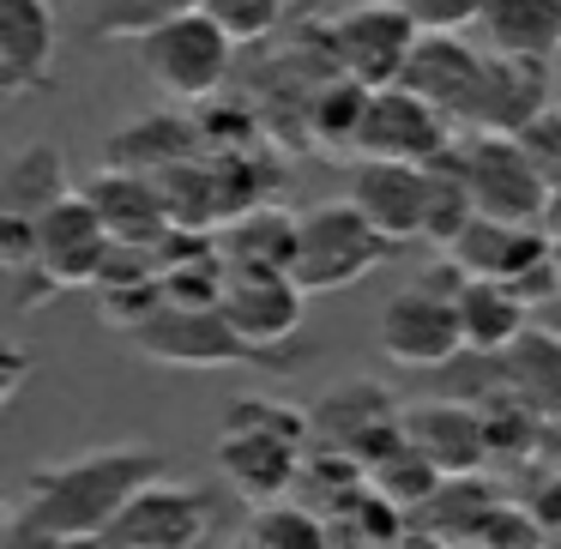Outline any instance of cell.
<instances>
[{
  "instance_id": "6da1fadb",
  "label": "cell",
  "mask_w": 561,
  "mask_h": 549,
  "mask_svg": "<svg viewBox=\"0 0 561 549\" xmlns=\"http://www.w3.org/2000/svg\"><path fill=\"white\" fill-rule=\"evenodd\" d=\"M170 471L158 447H91L79 459L43 465L25 477L7 519V549H98L122 507Z\"/></svg>"
},
{
  "instance_id": "7a4b0ae2",
  "label": "cell",
  "mask_w": 561,
  "mask_h": 549,
  "mask_svg": "<svg viewBox=\"0 0 561 549\" xmlns=\"http://www.w3.org/2000/svg\"><path fill=\"white\" fill-rule=\"evenodd\" d=\"M308 441H314V411L278 399V392H242L224 404L218 428V471L230 477V489L254 507L290 495V483H302L308 471Z\"/></svg>"
},
{
  "instance_id": "3957f363",
  "label": "cell",
  "mask_w": 561,
  "mask_h": 549,
  "mask_svg": "<svg viewBox=\"0 0 561 549\" xmlns=\"http://www.w3.org/2000/svg\"><path fill=\"white\" fill-rule=\"evenodd\" d=\"M459 290L465 272L453 260H440L404 290H392L387 308H380V356L392 368H447L465 351Z\"/></svg>"
},
{
  "instance_id": "277c9868",
  "label": "cell",
  "mask_w": 561,
  "mask_h": 549,
  "mask_svg": "<svg viewBox=\"0 0 561 549\" xmlns=\"http://www.w3.org/2000/svg\"><path fill=\"white\" fill-rule=\"evenodd\" d=\"M453 170L465 175L477 199V218L495 224H537L556 206V182L543 175V163L525 151V139L513 134H459V146L447 151Z\"/></svg>"
},
{
  "instance_id": "5b68a950",
  "label": "cell",
  "mask_w": 561,
  "mask_h": 549,
  "mask_svg": "<svg viewBox=\"0 0 561 549\" xmlns=\"http://www.w3.org/2000/svg\"><path fill=\"white\" fill-rule=\"evenodd\" d=\"M404 242H392L387 230L363 218L351 199H320L302 211V254H296V284L308 296H332L363 284L368 272H380Z\"/></svg>"
},
{
  "instance_id": "8992f818",
  "label": "cell",
  "mask_w": 561,
  "mask_h": 549,
  "mask_svg": "<svg viewBox=\"0 0 561 549\" xmlns=\"http://www.w3.org/2000/svg\"><path fill=\"white\" fill-rule=\"evenodd\" d=\"M423 37L428 31L416 25L404 0H356L327 25V61L339 79L387 91V85H404V67H411Z\"/></svg>"
},
{
  "instance_id": "52a82bcc",
  "label": "cell",
  "mask_w": 561,
  "mask_h": 549,
  "mask_svg": "<svg viewBox=\"0 0 561 549\" xmlns=\"http://www.w3.org/2000/svg\"><path fill=\"white\" fill-rule=\"evenodd\" d=\"M230 67H236V43L206 13H187L139 43V73L170 103H211L230 79Z\"/></svg>"
},
{
  "instance_id": "ba28073f",
  "label": "cell",
  "mask_w": 561,
  "mask_h": 549,
  "mask_svg": "<svg viewBox=\"0 0 561 549\" xmlns=\"http://www.w3.org/2000/svg\"><path fill=\"white\" fill-rule=\"evenodd\" d=\"M146 363L158 368H242V363H266L260 344H248L242 332L230 327L224 308H187V302H163L146 327L127 332Z\"/></svg>"
},
{
  "instance_id": "9c48e42d",
  "label": "cell",
  "mask_w": 561,
  "mask_h": 549,
  "mask_svg": "<svg viewBox=\"0 0 561 549\" xmlns=\"http://www.w3.org/2000/svg\"><path fill=\"white\" fill-rule=\"evenodd\" d=\"M459 146V127L423 103L416 91L404 85H387L368 98V115H363V139H356V158L368 163H416V170H435L447 151Z\"/></svg>"
},
{
  "instance_id": "30bf717a",
  "label": "cell",
  "mask_w": 561,
  "mask_h": 549,
  "mask_svg": "<svg viewBox=\"0 0 561 549\" xmlns=\"http://www.w3.org/2000/svg\"><path fill=\"white\" fill-rule=\"evenodd\" d=\"M308 411H314L320 447L356 459L363 471L392 447V441H404V411L392 404V392L380 387V380H344V387H332L327 399L308 404Z\"/></svg>"
},
{
  "instance_id": "8fae6325",
  "label": "cell",
  "mask_w": 561,
  "mask_h": 549,
  "mask_svg": "<svg viewBox=\"0 0 561 549\" xmlns=\"http://www.w3.org/2000/svg\"><path fill=\"white\" fill-rule=\"evenodd\" d=\"M206 531H211V495L158 477L127 501L98 549H199Z\"/></svg>"
},
{
  "instance_id": "7c38bea8",
  "label": "cell",
  "mask_w": 561,
  "mask_h": 549,
  "mask_svg": "<svg viewBox=\"0 0 561 549\" xmlns=\"http://www.w3.org/2000/svg\"><path fill=\"white\" fill-rule=\"evenodd\" d=\"M110 224L98 218V206L85 199V187H79L73 199H61V206L49 211V218H37V266L49 272L61 290H73V284H98L103 266H110Z\"/></svg>"
},
{
  "instance_id": "4fadbf2b",
  "label": "cell",
  "mask_w": 561,
  "mask_h": 549,
  "mask_svg": "<svg viewBox=\"0 0 561 549\" xmlns=\"http://www.w3.org/2000/svg\"><path fill=\"white\" fill-rule=\"evenodd\" d=\"M483 67H489V49H477V43H465V37H447V31H428V37L416 43L411 67H404V91L435 103V110L465 134V115H471V103H477Z\"/></svg>"
},
{
  "instance_id": "5bb4252c",
  "label": "cell",
  "mask_w": 561,
  "mask_h": 549,
  "mask_svg": "<svg viewBox=\"0 0 561 549\" xmlns=\"http://www.w3.org/2000/svg\"><path fill=\"white\" fill-rule=\"evenodd\" d=\"M404 441L435 465L440 477H477L489 459V423L465 399H423L404 411Z\"/></svg>"
},
{
  "instance_id": "9a60e30c",
  "label": "cell",
  "mask_w": 561,
  "mask_h": 549,
  "mask_svg": "<svg viewBox=\"0 0 561 549\" xmlns=\"http://www.w3.org/2000/svg\"><path fill=\"white\" fill-rule=\"evenodd\" d=\"M85 199L98 206V218L110 224L115 242H127V248H163L175 236V218H170V199H163L158 175L110 170V163H103V170L91 175Z\"/></svg>"
},
{
  "instance_id": "2e32d148",
  "label": "cell",
  "mask_w": 561,
  "mask_h": 549,
  "mask_svg": "<svg viewBox=\"0 0 561 549\" xmlns=\"http://www.w3.org/2000/svg\"><path fill=\"white\" fill-rule=\"evenodd\" d=\"M224 314L248 344L272 351V344L296 339L308 314V290L290 272H236L230 266V290H224Z\"/></svg>"
},
{
  "instance_id": "e0dca14e",
  "label": "cell",
  "mask_w": 561,
  "mask_h": 549,
  "mask_svg": "<svg viewBox=\"0 0 561 549\" xmlns=\"http://www.w3.org/2000/svg\"><path fill=\"white\" fill-rule=\"evenodd\" d=\"M344 199H351L375 230H387L392 242H423L428 170H416V163H368V158H356L351 194Z\"/></svg>"
},
{
  "instance_id": "ac0fdd59",
  "label": "cell",
  "mask_w": 561,
  "mask_h": 549,
  "mask_svg": "<svg viewBox=\"0 0 561 549\" xmlns=\"http://www.w3.org/2000/svg\"><path fill=\"white\" fill-rule=\"evenodd\" d=\"M543 79H549V67H537V61H501V55H489L477 103L465 115V134H513L519 139L525 127H537L549 115Z\"/></svg>"
},
{
  "instance_id": "d6986e66",
  "label": "cell",
  "mask_w": 561,
  "mask_h": 549,
  "mask_svg": "<svg viewBox=\"0 0 561 549\" xmlns=\"http://www.w3.org/2000/svg\"><path fill=\"white\" fill-rule=\"evenodd\" d=\"M55 7L49 0H0V91L31 98L55 85Z\"/></svg>"
},
{
  "instance_id": "ffe728a7",
  "label": "cell",
  "mask_w": 561,
  "mask_h": 549,
  "mask_svg": "<svg viewBox=\"0 0 561 549\" xmlns=\"http://www.w3.org/2000/svg\"><path fill=\"white\" fill-rule=\"evenodd\" d=\"M103 163L110 170H139V175H170L182 163H199V122L175 110H151L134 115L110 134L103 146Z\"/></svg>"
},
{
  "instance_id": "44dd1931",
  "label": "cell",
  "mask_w": 561,
  "mask_h": 549,
  "mask_svg": "<svg viewBox=\"0 0 561 549\" xmlns=\"http://www.w3.org/2000/svg\"><path fill=\"white\" fill-rule=\"evenodd\" d=\"M477 37L501 61L549 67L561 55V0H489L477 19Z\"/></svg>"
},
{
  "instance_id": "7402d4cb",
  "label": "cell",
  "mask_w": 561,
  "mask_h": 549,
  "mask_svg": "<svg viewBox=\"0 0 561 549\" xmlns=\"http://www.w3.org/2000/svg\"><path fill=\"white\" fill-rule=\"evenodd\" d=\"M73 170H67V151L37 139V146L13 151L7 170H0V218H49L61 199H73Z\"/></svg>"
},
{
  "instance_id": "603a6c76",
  "label": "cell",
  "mask_w": 561,
  "mask_h": 549,
  "mask_svg": "<svg viewBox=\"0 0 561 549\" xmlns=\"http://www.w3.org/2000/svg\"><path fill=\"white\" fill-rule=\"evenodd\" d=\"M459 320H465V351L477 356H507L531 332V302L501 278H465L459 290Z\"/></svg>"
},
{
  "instance_id": "cb8c5ba5",
  "label": "cell",
  "mask_w": 561,
  "mask_h": 549,
  "mask_svg": "<svg viewBox=\"0 0 561 549\" xmlns=\"http://www.w3.org/2000/svg\"><path fill=\"white\" fill-rule=\"evenodd\" d=\"M218 248L236 272H290L296 278L302 218H290V211H278V206H254V211H242L230 230H218Z\"/></svg>"
},
{
  "instance_id": "d4e9b609",
  "label": "cell",
  "mask_w": 561,
  "mask_h": 549,
  "mask_svg": "<svg viewBox=\"0 0 561 549\" xmlns=\"http://www.w3.org/2000/svg\"><path fill=\"white\" fill-rule=\"evenodd\" d=\"M507 392L543 423H561V339L549 327H531L507 356H501Z\"/></svg>"
},
{
  "instance_id": "484cf974",
  "label": "cell",
  "mask_w": 561,
  "mask_h": 549,
  "mask_svg": "<svg viewBox=\"0 0 561 549\" xmlns=\"http://www.w3.org/2000/svg\"><path fill=\"white\" fill-rule=\"evenodd\" d=\"M199 13V0H85L79 37L85 43H146L151 31Z\"/></svg>"
},
{
  "instance_id": "4316f807",
  "label": "cell",
  "mask_w": 561,
  "mask_h": 549,
  "mask_svg": "<svg viewBox=\"0 0 561 549\" xmlns=\"http://www.w3.org/2000/svg\"><path fill=\"white\" fill-rule=\"evenodd\" d=\"M501 501H495V489L483 483V471L477 477H447L440 483V495L428 501V519H423V531H435L440 544H477V531L489 525V513H495Z\"/></svg>"
},
{
  "instance_id": "83f0119b",
  "label": "cell",
  "mask_w": 561,
  "mask_h": 549,
  "mask_svg": "<svg viewBox=\"0 0 561 549\" xmlns=\"http://www.w3.org/2000/svg\"><path fill=\"white\" fill-rule=\"evenodd\" d=\"M368 98L375 91L356 85V79H320L314 91H308V134L320 139V146H339V151H356V139H363V115H368Z\"/></svg>"
},
{
  "instance_id": "f1b7e54d",
  "label": "cell",
  "mask_w": 561,
  "mask_h": 549,
  "mask_svg": "<svg viewBox=\"0 0 561 549\" xmlns=\"http://www.w3.org/2000/svg\"><path fill=\"white\" fill-rule=\"evenodd\" d=\"M440 483H447V477H440L411 441H392V447L368 465V489H375L380 501H392V507H428V501L440 495Z\"/></svg>"
},
{
  "instance_id": "f546056e",
  "label": "cell",
  "mask_w": 561,
  "mask_h": 549,
  "mask_svg": "<svg viewBox=\"0 0 561 549\" xmlns=\"http://www.w3.org/2000/svg\"><path fill=\"white\" fill-rule=\"evenodd\" d=\"M242 549H332V531H327V519H320V513L272 501V507L254 513Z\"/></svg>"
},
{
  "instance_id": "4dcf8cb0",
  "label": "cell",
  "mask_w": 561,
  "mask_h": 549,
  "mask_svg": "<svg viewBox=\"0 0 561 549\" xmlns=\"http://www.w3.org/2000/svg\"><path fill=\"white\" fill-rule=\"evenodd\" d=\"M199 13H206L236 49H248V43H266L272 31L284 25V0H199Z\"/></svg>"
},
{
  "instance_id": "1f68e13d",
  "label": "cell",
  "mask_w": 561,
  "mask_h": 549,
  "mask_svg": "<svg viewBox=\"0 0 561 549\" xmlns=\"http://www.w3.org/2000/svg\"><path fill=\"white\" fill-rule=\"evenodd\" d=\"M416 13V25L423 31H447V37H459V31H477V19H483L489 0H404Z\"/></svg>"
},
{
  "instance_id": "d6a6232c",
  "label": "cell",
  "mask_w": 561,
  "mask_h": 549,
  "mask_svg": "<svg viewBox=\"0 0 561 549\" xmlns=\"http://www.w3.org/2000/svg\"><path fill=\"white\" fill-rule=\"evenodd\" d=\"M477 549H537V525L513 507H495L489 525L477 531Z\"/></svg>"
},
{
  "instance_id": "836d02e7",
  "label": "cell",
  "mask_w": 561,
  "mask_h": 549,
  "mask_svg": "<svg viewBox=\"0 0 561 549\" xmlns=\"http://www.w3.org/2000/svg\"><path fill=\"white\" fill-rule=\"evenodd\" d=\"M392 549H447V544H440L435 531H423V525H416V531H404V537H399V544H392Z\"/></svg>"
}]
</instances>
